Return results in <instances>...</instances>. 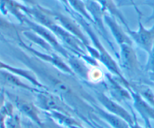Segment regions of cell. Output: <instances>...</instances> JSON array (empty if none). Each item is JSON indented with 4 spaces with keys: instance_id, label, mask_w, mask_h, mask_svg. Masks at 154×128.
<instances>
[{
    "instance_id": "obj_9",
    "label": "cell",
    "mask_w": 154,
    "mask_h": 128,
    "mask_svg": "<svg viewBox=\"0 0 154 128\" xmlns=\"http://www.w3.org/2000/svg\"><path fill=\"white\" fill-rule=\"evenodd\" d=\"M85 2L87 10L90 13V16L93 20V24L97 26L100 32L102 33V35L103 36L104 38L108 42L110 46L113 47L112 43L108 38V31L105 28V24L104 22V15L106 12L103 10V8L101 7L100 4L96 0H90V1H85Z\"/></svg>"
},
{
    "instance_id": "obj_16",
    "label": "cell",
    "mask_w": 154,
    "mask_h": 128,
    "mask_svg": "<svg viewBox=\"0 0 154 128\" xmlns=\"http://www.w3.org/2000/svg\"><path fill=\"white\" fill-rule=\"evenodd\" d=\"M66 60H67L68 65L70 67L75 76H80L86 80L90 78V68L86 65L84 60L81 57L71 54Z\"/></svg>"
},
{
    "instance_id": "obj_3",
    "label": "cell",
    "mask_w": 154,
    "mask_h": 128,
    "mask_svg": "<svg viewBox=\"0 0 154 128\" xmlns=\"http://www.w3.org/2000/svg\"><path fill=\"white\" fill-rule=\"evenodd\" d=\"M24 23L26 24L27 27H28L31 31H34L35 33H36V34H38L39 36H41L42 38L45 39V40L52 46L53 49L55 51H57V52H59L62 56L64 57L66 59H67V58H69V55H71V53H69V52L66 50V48L60 43L57 36H56L49 28H46L45 26H43V25L35 22V21L29 19L27 16L25 18V19H24Z\"/></svg>"
},
{
    "instance_id": "obj_32",
    "label": "cell",
    "mask_w": 154,
    "mask_h": 128,
    "mask_svg": "<svg viewBox=\"0 0 154 128\" xmlns=\"http://www.w3.org/2000/svg\"><path fill=\"white\" fill-rule=\"evenodd\" d=\"M69 128H84V127H82V125H81V126H72V127Z\"/></svg>"
},
{
    "instance_id": "obj_34",
    "label": "cell",
    "mask_w": 154,
    "mask_h": 128,
    "mask_svg": "<svg viewBox=\"0 0 154 128\" xmlns=\"http://www.w3.org/2000/svg\"><path fill=\"white\" fill-rule=\"evenodd\" d=\"M90 1V0H85V1Z\"/></svg>"
},
{
    "instance_id": "obj_25",
    "label": "cell",
    "mask_w": 154,
    "mask_h": 128,
    "mask_svg": "<svg viewBox=\"0 0 154 128\" xmlns=\"http://www.w3.org/2000/svg\"><path fill=\"white\" fill-rule=\"evenodd\" d=\"M132 89L138 92L149 104L154 107V93L151 88L146 85H140L138 88H132Z\"/></svg>"
},
{
    "instance_id": "obj_17",
    "label": "cell",
    "mask_w": 154,
    "mask_h": 128,
    "mask_svg": "<svg viewBox=\"0 0 154 128\" xmlns=\"http://www.w3.org/2000/svg\"><path fill=\"white\" fill-rule=\"evenodd\" d=\"M19 77L20 76L9 73L8 71L0 70V81H2L3 83L8 85H11V86L17 87V88H22V89L26 90V91H29L31 92L38 93L40 91L38 88H32V87L24 83Z\"/></svg>"
},
{
    "instance_id": "obj_13",
    "label": "cell",
    "mask_w": 154,
    "mask_h": 128,
    "mask_svg": "<svg viewBox=\"0 0 154 128\" xmlns=\"http://www.w3.org/2000/svg\"><path fill=\"white\" fill-rule=\"evenodd\" d=\"M0 70L8 71L9 72V73H13V74L17 75V76H20V77L24 78V79L29 81V82H31L34 86H35L36 88H41L42 90L48 91V88L38 79V78L35 76V74L31 71V70L14 67V66L10 65V64L1 61V60H0Z\"/></svg>"
},
{
    "instance_id": "obj_19",
    "label": "cell",
    "mask_w": 154,
    "mask_h": 128,
    "mask_svg": "<svg viewBox=\"0 0 154 128\" xmlns=\"http://www.w3.org/2000/svg\"><path fill=\"white\" fill-rule=\"evenodd\" d=\"M29 29V28H19L18 26L15 25L14 24L8 22L4 18L0 16V31L5 35L14 39L19 43L22 40L20 33L23 32L26 30Z\"/></svg>"
},
{
    "instance_id": "obj_7",
    "label": "cell",
    "mask_w": 154,
    "mask_h": 128,
    "mask_svg": "<svg viewBox=\"0 0 154 128\" xmlns=\"http://www.w3.org/2000/svg\"><path fill=\"white\" fill-rule=\"evenodd\" d=\"M18 43H19V45L23 48V49H26V51L29 52L30 53L32 54L35 58L42 60L44 62L48 63V64L54 66L56 68L61 70V71L64 72V73L75 76V74L73 73V71H72V69L70 68V67L68 65L67 63L65 62L59 55H57V54L54 53V52H53V53H45V52H39V51L36 50V49L31 47V46L26 44L23 40H21V41L19 42Z\"/></svg>"
},
{
    "instance_id": "obj_11",
    "label": "cell",
    "mask_w": 154,
    "mask_h": 128,
    "mask_svg": "<svg viewBox=\"0 0 154 128\" xmlns=\"http://www.w3.org/2000/svg\"><path fill=\"white\" fill-rule=\"evenodd\" d=\"M120 60L121 65L125 70L131 73H136L139 70V63L138 57L132 45H120Z\"/></svg>"
},
{
    "instance_id": "obj_20",
    "label": "cell",
    "mask_w": 154,
    "mask_h": 128,
    "mask_svg": "<svg viewBox=\"0 0 154 128\" xmlns=\"http://www.w3.org/2000/svg\"><path fill=\"white\" fill-rule=\"evenodd\" d=\"M96 111L98 115L106 122H108L113 128H131L130 125L123 118L113 115L105 109L96 106Z\"/></svg>"
},
{
    "instance_id": "obj_4",
    "label": "cell",
    "mask_w": 154,
    "mask_h": 128,
    "mask_svg": "<svg viewBox=\"0 0 154 128\" xmlns=\"http://www.w3.org/2000/svg\"><path fill=\"white\" fill-rule=\"evenodd\" d=\"M48 28L57 36V38L60 39L69 49H70L72 52L75 53V55L79 57L87 55L85 52V45L75 35L60 26L57 22L54 23Z\"/></svg>"
},
{
    "instance_id": "obj_29",
    "label": "cell",
    "mask_w": 154,
    "mask_h": 128,
    "mask_svg": "<svg viewBox=\"0 0 154 128\" xmlns=\"http://www.w3.org/2000/svg\"><path fill=\"white\" fill-rule=\"evenodd\" d=\"M130 127L131 128H145V127H141V126L140 125V124H138V122H137L136 119H135V122H134V124H132V125L130 126Z\"/></svg>"
},
{
    "instance_id": "obj_28",
    "label": "cell",
    "mask_w": 154,
    "mask_h": 128,
    "mask_svg": "<svg viewBox=\"0 0 154 128\" xmlns=\"http://www.w3.org/2000/svg\"><path fill=\"white\" fill-rule=\"evenodd\" d=\"M20 1H23L27 7H34L38 4L36 0H20Z\"/></svg>"
},
{
    "instance_id": "obj_8",
    "label": "cell",
    "mask_w": 154,
    "mask_h": 128,
    "mask_svg": "<svg viewBox=\"0 0 154 128\" xmlns=\"http://www.w3.org/2000/svg\"><path fill=\"white\" fill-rule=\"evenodd\" d=\"M96 95L98 101L106 109V111L123 118L130 126L134 124L135 118L132 116V115L123 106H120L117 102H116L111 97H108L105 93L101 92V91H96Z\"/></svg>"
},
{
    "instance_id": "obj_10",
    "label": "cell",
    "mask_w": 154,
    "mask_h": 128,
    "mask_svg": "<svg viewBox=\"0 0 154 128\" xmlns=\"http://www.w3.org/2000/svg\"><path fill=\"white\" fill-rule=\"evenodd\" d=\"M129 91L132 95L134 108L144 119L147 127L152 128L150 125V120L154 121V107L149 104L138 92L131 88H129Z\"/></svg>"
},
{
    "instance_id": "obj_15",
    "label": "cell",
    "mask_w": 154,
    "mask_h": 128,
    "mask_svg": "<svg viewBox=\"0 0 154 128\" xmlns=\"http://www.w3.org/2000/svg\"><path fill=\"white\" fill-rule=\"evenodd\" d=\"M14 103L21 113L30 118L36 124L42 127L43 122L40 118V112L38 106L34 103L24 99L16 98L14 100Z\"/></svg>"
},
{
    "instance_id": "obj_26",
    "label": "cell",
    "mask_w": 154,
    "mask_h": 128,
    "mask_svg": "<svg viewBox=\"0 0 154 128\" xmlns=\"http://www.w3.org/2000/svg\"><path fill=\"white\" fill-rule=\"evenodd\" d=\"M148 59H147V64H146L145 69L149 73H153L154 72V44L152 47L151 50L149 52Z\"/></svg>"
},
{
    "instance_id": "obj_33",
    "label": "cell",
    "mask_w": 154,
    "mask_h": 128,
    "mask_svg": "<svg viewBox=\"0 0 154 128\" xmlns=\"http://www.w3.org/2000/svg\"><path fill=\"white\" fill-rule=\"evenodd\" d=\"M128 1H129V4H130V3H131V1H132V0H128Z\"/></svg>"
},
{
    "instance_id": "obj_5",
    "label": "cell",
    "mask_w": 154,
    "mask_h": 128,
    "mask_svg": "<svg viewBox=\"0 0 154 128\" xmlns=\"http://www.w3.org/2000/svg\"><path fill=\"white\" fill-rule=\"evenodd\" d=\"M126 33L140 48L149 53L154 44V25L147 28L143 25L141 16H138V28L136 31L126 30Z\"/></svg>"
},
{
    "instance_id": "obj_23",
    "label": "cell",
    "mask_w": 154,
    "mask_h": 128,
    "mask_svg": "<svg viewBox=\"0 0 154 128\" xmlns=\"http://www.w3.org/2000/svg\"><path fill=\"white\" fill-rule=\"evenodd\" d=\"M23 34L27 39H29L30 41L33 42V43H35V44H37L38 46L42 47V49H45V51H47L48 53H53V52H54V49H53L52 46H51L45 39L42 38L41 36H39L38 34L35 33L34 31H31L30 29L26 30V31H24L23 32Z\"/></svg>"
},
{
    "instance_id": "obj_27",
    "label": "cell",
    "mask_w": 154,
    "mask_h": 128,
    "mask_svg": "<svg viewBox=\"0 0 154 128\" xmlns=\"http://www.w3.org/2000/svg\"><path fill=\"white\" fill-rule=\"evenodd\" d=\"M145 1L146 0H132L130 4H129V5L133 6L134 8H135V10H136L137 13H138V16H141H141H142V13H141V12L140 11V10L138 9V4H142V3H144Z\"/></svg>"
},
{
    "instance_id": "obj_14",
    "label": "cell",
    "mask_w": 154,
    "mask_h": 128,
    "mask_svg": "<svg viewBox=\"0 0 154 128\" xmlns=\"http://www.w3.org/2000/svg\"><path fill=\"white\" fill-rule=\"evenodd\" d=\"M107 79V84L108 85L111 95L114 97V100L117 101H123V100H132L130 91L126 86L123 85L121 82H118L116 79H114L112 75L109 73L105 74Z\"/></svg>"
},
{
    "instance_id": "obj_31",
    "label": "cell",
    "mask_w": 154,
    "mask_h": 128,
    "mask_svg": "<svg viewBox=\"0 0 154 128\" xmlns=\"http://www.w3.org/2000/svg\"><path fill=\"white\" fill-rule=\"evenodd\" d=\"M149 76H150V79H151L153 82H154V72H153V73H149Z\"/></svg>"
},
{
    "instance_id": "obj_22",
    "label": "cell",
    "mask_w": 154,
    "mask_h": 128,
    "mask_svg": "<svg viewBox=\"0 0 154 128\" xmlns=\"http://www.w3.org/2000/svg\"><path fill=\"white\" fill-rule=\"evenodd\" d=\"M69 9L84 17L90 24H93V20L88 12L86 2L83 0H67Z\"/></svg>"
},
{
    "instance_id": "obj_30",
    "label": "cell",
    "mask_w": 154,
    "mask_h": 128,
    "mask_svg": "<svg viewBox=\"0 0 154 128\" xmlns=\"http://www.w3.org/2000/svg\"><path fill=\"white\" fill-rule=\"evenodd\" d=\"M60 1H61L63 4H64L65 7H66V9H69V4H68L67 0H60Z\"/></svg>"
},
{
    "instance_id": "obj_1",
    "label": "cell",
    "mask_w": 154,
    "mask_h": 128,
    "mask_svg": "<svg viewBox=\"0 0 154 128\" xmlns=\"http://www.w3.org/2000/svg\"><path fill=\"white\" fill-rule=\"evenodd\" d=\"M68 12H69V13H71V15H72L74 19L81 25V26L82 27L83 29L86 31V33L87 34L88 37H90V40H91V42L93 43V46L99 51V61H100L112 74L115 75L118 79H120V81L123 83V85H124V86H126L127 88H131V85L129 84V82H128L127 79L123 76V75L122 74V72L121 70H120V67H119L118 64H117L115 60L112 58V56L110 55L109 52L106 50L105 46H104L103 45H102V43H101L99 38L98 37V36L96 35V34L95 33V31H93V28H92L90 22H89L88 21L86 20L84 17L80 16L79 14L72 11L71 9H68Z\"/></svg>"
},
{
    "instance_id": "obj_24",
    "label": "cell",
    "mask_w": 154,
    "mask_h": 128,
    "mask_svg": "<svg viewBox=\"0 0 154 128\" xmlns=\"http://www.w3.org/2000/svg\"><path fill=\"white\" fill-rule=\"evenodd\" d=\"M13 105L9 102L5 103L0 108V128H6V122L10 117L14 115Z\"/></svg>"
},
{
    "instance_id": "obj_2",
    "label": "cell",
    "mask_w": 154,
    "mask_h": 128,
    "mask_svg": "<svg viewBox=\"0 0 154 128\" xmlns=\"http://www.w3.org/2000/svg\"><path fill=\"white\" fill-rule=\"evenodd\" d=\"M36 105L40 109L46 111L47 112L55 111L72 115V109L57 94H54L51 91L45 90H42L36 93Z\"/></svg>"
},
{
    "instance_id": "obj_12",
    "label": "cell",
    "mask_w": 154,
    "mask_h": 128,
    "mask_svg": "<svg viewBox=\"0 0 154 128\" xmlns=\"http://www.w3.org/2000/svg\"><path fill=\"white\" fill-rule=\"evenodd\" d=\"M104 22L105 25L109 28L113 37H114L119 46L121 44H125V43L132 45L133 41L131 37L125 32L124 30L119 25L117 19L114 16H111L109 13H105L104 15Z\"/></svg>"
},
{
    "instance_id": "obj_6",
    "label": "cell",
    "mask_w": 154,
    "mask_h": 128,
    "mask_svg": "<svg viewBox=\"0 0 154 128\" xmlns=\"http://www.w3.org/2000/svg\"><path fill=\"white\" fill-rule=\"evenodd\" d=\"M49 10L50 13L52 15L56 22L60 26H62L64 29H66L69 33L75 35L77 38L79 39L85 45V46L87 45H90V40L83 31L82 27L74 18L69 17V16H66V15L60 13V12L54 11V10Z\"/></svg>"
},
{
    "instance_id": "obj_18",
    "label": "cell",
    "mask_w": 154,
    "mask_h": 128,
    "mask_svg": "<svg viewBox=\"0 0 154 128\" xmlns=\"http://www.w3.org/2000/svg\"><path fill=\"white\" fill-rule=\"evenodd\" d=\"M96 1L100 4L101 7L103 8V10L106 13L114 16L116 19H118L122 22V24L126 27V30L129 29V27L128 25L126 18L123 16L122 12L119 9L117 4H116L114 0H96Z\"/></svg>"
},
{
    "instance_id": "obj_21",
    "label": "cell",
    "mask_w": 154,
    "mask_h": 128,
    "mask_svg": "<svg viewBox=\"0 0 154 128\" xmlns=\"http://www.w3.org/2000/svg\"><path fill=\"white\" fill-rule=\"evenodd\" d=\"M47 113L50 118H51L53 121H55L60 125H63L68 128L72 126H81V124L70 115L60 112H55V111L47 112Z\"/></svg>"
}]
</instances>
